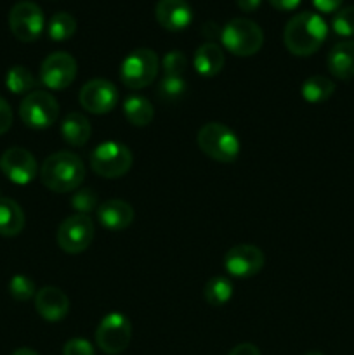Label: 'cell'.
<instances>
[{
    "instance_id": "cell-32",
    "label": "cell",
    "mask_w": 354,
    "mask_h": 355,
    "mask_svg": "<svg viewBox=\"0 0 354 355\" xmlns=\"http://www.w3.org/2000/svg\"><path fill=\"white\" fill-rule=\"evenodd\" d=\"M62 355H96V352L89 340L71 338L62 347Z\"/></svg>"
},
{
    "instance_id": "cell-28",
    "label": "cell",
    "mask_w": 354,
    "mask_h": 355,
    "mask_svg": "<svg viewBox=\"0 0 354 355\" xmlns=\"http://www.w3.org/2000/svg\"><path fill=\"white\" fill-rule=\"evenodd\" d=\"M332 28L340 37H354V6L340 7L333 16Z\"/></svg>"
},
{
    "instance_id": "cell-14",
    "label": "cell",
    "mask_w": 354,
    "mask_h": 355,
    "mask_svg": "<svg viewBox=\"0 0 354 355\" xmlns=\"http://www.w3.org/2000/svg\"><path fill=\"white\" fill-rule=\"evenodd\" d=\"M266 257L262 250L253 245H238L233 246L224 257V267L229 276L239 277H253L262 270Z\"/></svg>"
},
{
    "instance_id": "cell-33",
    "label": "cell",
    "mask_w": 354,
    "mask_h": 355,
    "mask_svg": "<svg viewBox=\"0 0 354 355\" xmlns=\"http://www.w3.org/2000/svg\"><path fill=\"white\" fill-rule=\"evenodd\" d=\"M12 125V110L3 97H0V135L6 134Z\"/></svg>"
},
{
    "instance_id": "cell-35",
    "label": "cell",
    "mask_w": 354,
    "mask_h": 355,
    "mask_svg": "<svg viewBox=\"0 0 354 355\" xmlns=\"http://www.w3.org/2000/svg\"><path fill=\"white\" fill-rule=\"evenodd\" d=\"M228 355H260V352L253 343H239Z\"/></svg>"
},
{
    "instance_id": "cell-5",
    "label": "cell",
    "mask_w": 354,
    "mask_h": 355,
    "mask_svg": "<svg viewBox=\"0 0 354 355\" xmlns=\"http://www.w3.org/2000/svg\"><path fill=\"white\" fill-rule=\"evenodd\" d=\"M158 71V54L151 49H135L121 61L120 78L127 89L141 90L155 82Z\"/></svg>"
},
{
    "instance_id": "cell-15",
    "label": "cell",
    "mask_w": 354,
    "mask_h": 355,
    "mask_svg": "<svg viewBox=\"0 0 354 355\" xmlns=\"http://www.w3.org/2000/svg\"><path fill=\"white\" fill-rule=\"evenodd\" d=\"M156 21L169 31H180L193 21V9L187 0H158L155 9Z\"/></svg>"
},
{
    "instance_id": "cell-1",
    "label": "cell",
    "mask_w": 354,
    "mask_h": 355,
    "mask_svg": "<svg viewBox=\"0 0 354 355\" xmlns=\"http://www.w3.org/2000/svg\"><path fill=\"white\" fill-rule=\"evenodd\" d=\"M326 35L328 24L325 19L319 14L304 10L288 21L283 30V42L285 47L294 55L307 58L319 51L323 42L326 40Z\"/></svg>"
},
{
    "instance_id": "cell-7",
    "label": "cell",
    "mask_w": 354,
    "mask_h": 355,
    "mask_svg": "<svg viewBox=\"0 0 354 355\" xmlns=\"http://www.w3.org/2000/svg\"><path fill=\"white\" fill-rule=\"evenodd\" d=\"M19 116L30 128H47L58 120L59 104L56 97L45 90H33L21 101Z\"/></svg>"
},
{
    "instance_id": "cell-13",
    "label": "cell",
    "mask_w": 354,
    "mask_h": 355,
    "mask_svg": "<svg viewBox=\"0 0 354 355\" xmlns=\"http://www.w3.org/2000/svg\"><path fill=\"white\" fill-rule=\"evenodd\" d=\"M0 170L17 186H26L37 177L38 165L35 156L24 148H9L0 156Z\"/></svg>"
},
{
    "instance_id": "cell-17",
    "label": "cell",
    "mask_w": 354,
    "mask_h": 355,
    "mask_svg": "<svg viewBox=\"0 0 354 355\" xmlns=\"http://www.w3.org/2000/svg\"><path fill=\"white\" fill-rule=\"evenodd\" d=\"M97 218L110 231H124L134 220V208L124 200L104 201L97 207Z\"/></svg>"
},
{
    "instance_id": "cell-26",
    "label": "cell",
    "mask_w": 354,
    "mask_h": 355,
    "mask_svg": "<svg viewBox=\"0 0 354 355\" xmlns=\"http://www.w3.org/2000/svg\"><path fill=\"white\" fill-rule=\"evenodd\" d=\"M76 31V19L69 12H56L47 24L49 37L54 42H65Z\"/></svg>"
},
{
    "instance_id": "cell-24",
    "label": "cell",
    "mask_w": 354,
    "mask_h": 355,
    "mask_svg": "<svg viewBox=\"0 0 354 355\" xmlns=\"http://www.w3.org/2000/svg\"><path fill=\"white\" fill-rule=\"evenodd\" d=\"M233 283L229 277L226 276H214L212 279H208V283L205 284L203 290V298L208 305L212 307H221L226 305L233 298Z\"/></svg>"
},
{
    "instance_id": "cell-21",
    "label": "cell",
    "mask_w": 354,
    "mask_h": 355,
    "mask_svg": "<svg viewBox=\"0 0 354 355\" xmlns=\"http://www.w3.org/2000/svg\"><path fill=\"white\" fill-rule=\"evenodd\" d=\"M24 229V214L10 198H0V236L14 238Z\"/></svg>"
},
{
    "instance_id": "cell-18",
    "label": "cell",
    "mask_w": 354,
    "mask_h": 355,
    "mask_svg": "<svg viewBox=\"0 0 354 355\" xmlns=\"http://www.w3.org/2000/svg\"><path fill=\"white\" fill-rule=\"evenodd\" d=\"M326 66L335 78H354V40H342L333 45L326 58Z\"/></svg>"
},
{
    "instance_id": "cell-11",
    "label": "cell",
    "mask_w": 354,
    "mask_h": 355,
    "mask_svg": "<svg viewBox=\"0 0 354 355\" xmlns=\"http://www.w3.org/2000/svg\"><path fill=\"white\" fill-rule=\"evenodd\" d=\"M76 61L68 52H52L40 66V82L47 89L62 90L75 82Z\"/></svg>"
},
{
    "instance_id": "cell-27",
    "label": "cell",
    "mask_w": 354,
    "mask_h": 355,
    "mask_svg": "<svg viewBox=\"0 0 354 355\" xmlns=\"http://www.w3.org/2000/svg\"><path fill=\"white\" fill-rule=\"evenodd\" d=\"M187 85L184 76H163L158 83V92L160 99L167 101V103H176V101L183 99L186 94Z\"/></svg>"
},
{
    "instance_id": "cell-16",
    "label": "cell",
    "mask_w": 354,
    "mask_h": 355,
    "mask_svg": "<svg viewBox=\"0 0 354 355\" xmlns=\"http://www.w3.org/2000/svg\"><path fill=\"white\" fill-rule=\"evenodd\" d=\"M35 309L49 322L65 319L69 312V298L56 286H44L35 295Z\"/></svg>"
},
{
    "instance_id": "cell-6",
    "label": "cell",
    "mask_w": 354,
    "mask_h": 355,
    "mask_svg": "<svg viewBox=\"0 0 354 355\" xmlns=\"http://www.w3.org/2000/svg\"><path fill=\"white\" fill-rule=\"evenodd\" d=\"M134 156L121 142H103L90 155V168L104 179H118L130 170Z\"/></svg>"
},
{
    "instance_id": "cell-9",
    "label": "cell",
    "mask_w": 354,
    "mask_h": 355,
    "mask_svg": "<svg viewBox=\"0 0 354 355\" xmlns=\"http://www.w3.org/2000/svg\"><path fill=\"white\" fill-rule=\"evenodd\" d=\"M94 241V222L89 215L75 214L65 218L58 229V245L62 252L76 253L85 252Z\"/></svg>"
},
{
    "instance_id": "cell-2",
    "label": "cell",
    "mask_w": 354,
    "mask_h": 355,
    "mask_svg": "<svg viewBox=\"0 0 354 355\" xmlns=\"http://www.w3.org/2000/svg\"><path fill=\"white\" fill-rule=\"evenodd\" d=\"M85 177V166L78 155L58 151L45 158L40 166V180L52 193H71L78 189Z\"/></svg>"
},
{
    "instance_id": "cell-4",
    "label": "cell",
    "mask_w": 354,
    "mask_h": 355,
    "mask_svg": "<svg viewBox=\"0 0 354 355\" xmlns=\"http://www.w3.org/2000/svg\"><path fill=\"white\" fill-rule=\"evenodd\" d=\"M221 42L231 54L248 58L257 54L262 47V28L245 17H235L228 21L221 30Z\"/></svg>"
},
{
    "instance_id": "cell-38",
    "label": "cell",
    "mask_w": 354,
    "mask_h": 355,
    "mask_svg": "<svg viewBox=\"0 0 354 355\" xmlns=\"http://www.w3.org/2000/svg\"><path fill=\"white\" fill-rule=\"evenodd\" d=\"M260 2H262V0H236L239 9L245 10V12H253V10L259 9Z\"/></svg>"
},
{
    "instance_id": "cell-37",
    "label": "cell",
    "mask_w": 354,
    "mask_h": 355,
    "mask_svg": "<svg viewBox=\"0 0 354 355\" xmlns=\"http://www.w3.org/2000/svg\"><path fill=\"white\" fill-rule=\"evenodd\" d=\"M203 35L207 38H210V40H214V38L221 37V28L214 21H208V23L203 24Z\"/></svg>"
},
{
    "instance_id": "cell-31",
    "label": "cell",
    "mask_w": 354,
    "mask_h": 355,
    "mask_svg": "<svg viewBox=\"0 0 354 355\" xmlns=\"http://www.w3.org/2000/svg\"><path fill=\"white\" fill-rule=\"evenodd\" d=\"M163 76H184V71L187 68V58L180 51L167 52L163 58Z\"/></svg>"
},
{
    "instance_id": "cell-10",
    "label": "cell",
    "mask_w": 354,
    "mask_h": 355,
    "mask_svg": "<svg viewBox=\"0 0 354 355\" xmlns=\"http://www.w3.org/2000/svg\"><path fill=\"white\" fill-rule=\"evenodd\" d=\"M9 26L14 37L21 42H35L45 26L44 12L31 0H21L9 12Z\"/></svg>"
},
{
    "instance_id": "cell-20",
    "label": "cell",
    "mask_w": 354,
    "mask_h": 355,
    "mask_svg": "<svg viewBox=\"0 0 354 355\" xmlns=\"http://www.w3.org/2000/svg\"><path fill=\"white\" fill-rule=\"evenodd\" d=\"M61 134L69 146L80 148L89 142L90 135H92V125L87 120L85 114L73 111V113L66 114V118L62 120Z\"/></svg>"
},
{
    "instance_id": "cell-19",
    "label": "cell",
    "mask_w": 354,
    "mask_h": 355,
    "mask_svg": "<svg viewBox=\"0 0 354 355\" xmlns=\"http://www.w3.org/2000/svg\"><path fill=\"white\" fill-rule=\"evenodd\" d=\"M224 52L214 42H207V44L200 45L194 52L193 64L194 69L200 73L201 76H215L217 73H221V69L224 68Z\"/></svg>"
},
{
    "instance_id": "cell-30",
    "label": "cell",
    "mask_w": 354,
    "mask_h": 355,
    "mask_svg": "<svg viewBox=\"0 0 354 355\" xmlns=\"http://www.w3.org/2000/svg\"><path fill=\"white\" fill-rule=\"evenodd\" d=\"M71 207L75 208L76 214L87 215L90 211L97 210V194L96 191L90 189V187H82V189L76 191L71 198Z\"/></svg>"
},
{
    "instance_id": "cell-23",
    "label": "cell",
    "mask_w": 354,
    "mask_h": 355,
    "mask_svg": "<svg viewBox=\"0 0 354 355\" xmlns=\"http://www.w3.org/2000/svg\"><path fill=\"white\" fill-rule=\"evenodd\" d=\"M335 92V83L323 75L309 76L301 87V94L307 103H323Z\"/></svg>"
},
{
    "instance_id": "cell-22",
    "label": "cell",
    "mask_w": 354,
    "mask_h": 355,
    "mask_svg": "<svg viewBox=\"0 0 354 355\" xmlns=\"http://www.w3.org/2000/svg\"><path fill=\"white\" fill-rule=\"evenodd\" d=\"M125 118L135 127H148L155 116V110L144 96H128L124 101Z\"/></svg>"
},
{
    "instance_id": "cell-12",
    "label": "cell",
    "mask_w": 354,
    "mask_h": 355,
    "mask_svg": "<svg viewBox=\"0 0 354 355\" xmlns=\"http://www.w3.org/2000/svg\"><path fill=\"white\" fill-rule=\"evenodd\" d=\"M118 89L111 82L103 78L89 80L80 89V106L94 114H104L115 110L118 104Z\"/></svg>"
},
{
    "instance_id": "cell-36",
    "label": "cell",
    "mask_w": 354,
    "mask_h": 355,
    "mask_svg": "<svg viewBox=\"0 0 354 355\" xmlns=\"http://www.w3.org/2000/svg\"><path fill=\"white\" fill-rule=\"evenodd\" d=\"M269 3L280 10H294L297 9L301 0H269Z\"/></svg>"
},
{
    "instance_id": "cell-25",
    "label": "cell",
    "mask_w": 354,
    "mask_h": 355,
    "mask_svg": "<svg viewBox=\"0 0 354 355\" xmlns=\"http://www.w3.org/2000/svg\"><path fill=\"white\" fill-rule=\"evenodd\" d=\"M6 85L12 94H28L37 85V78L26 66L17 64L7 71Z\"/></svg>"
},
{
    "instance_id": "cell-40",
    "label": "cell",
    "mask_w": 354,
    "mask_h": 355,
    "mask_svg": "<svg viewBox=\"0 0 354 355\" xmlns=\"http://www.w3.org/2000/svg\"><path fill=\"white\" fill-rule=\"evenodd\" d=\"M305 355H323L321 352H307Z\"/></svg>"
},
{
    "instance_id": "cell-29",
    "label": "cell",
    "mask_w": 354,
    "mask_h": 355,
    "mask_svg": "<svg viewBox=\"0 0 354 355\" xmlns=\"http://www.w3.org/2000/svg\"><path fill=\"white\" fill-rule=\"evenodd\" d=\"M35 283L24 274H16L9 283V293L14 300L28 302L35 293Z\"/></svg>"
},
{
    "instance_id": "cell-8",
    "label": "cell",
    "mask_w": 354,
    "mask_h": 355,
    "mask_svg": "<svg viewBox=\"0 0 354 355\" xmlns=\"http://www.w3.org/2000/svg\"><path fill=\"white\" fill-rule=\"evenodd\" d=\"M132 338V324L127 315L111 312L104 315L96 329V343L104 354L118 355L128 347Z\"/></svg>"
},
{
    "instance_id": "cell-34",
    "label": "cell",
    "mask_w": 354,
    "mask_h": 355,
    "mask_svg": "<svg viewBox=\"0 0 354 355\" xmlns=\"http://www.w3.org/2000/svg\"><path fill=\"white\" fill-rule=\"evenodd\" d=\"M342 2L344 0H312V6H314L319 12L330 14L337 12V10L340 9V6H342Z\"/></svg>"
},
{
    "instance_id": "cell-39",
    "label": "cell",
    "mask_w": 354,
    "mask_h": 355,
    "mask_svg": "<svg viewBox=\"0 0 354 355\" xmlns=\"http://www.w3.org/2000/svg\"><path fill=\"white\" fill-rule=\"evenodd\" d=\"M10 355H38V354L31 349H17V350H14Z\"/></svg>"
},
{
    "instance_id": "cell-3",
    "label": "cell",
    "mask_w": 354,
    "mask_h": 355,
    "mask_svg": "<svg viewBox=\"0 0 354 355\" xmlns=\"http://www.w3.org/2000/svg\"><path fill=\"white\" fill-rule=\"evenodd\" d=\"M198 148L208 156L221 163H233L239 155V141L235 132L224 123L210 121L198 132Z\"/></svg>"
}]
</instances>
